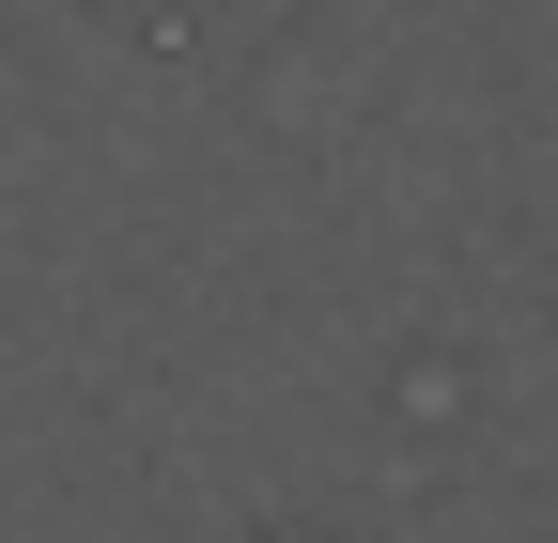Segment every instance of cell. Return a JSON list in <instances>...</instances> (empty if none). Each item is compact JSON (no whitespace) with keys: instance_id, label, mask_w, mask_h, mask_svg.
<instances>
[{"instance_id":"1","label":"cell","mask_w":558,"mask_h":543,"mask_svg":"<svg viewBox=\"0 0 558 543\" xmlns=\"http://www.w3.org/2000/svg\"><path fill=\"white\" fill-rule=\"evenodd\" d=\"M279 543H311V528H279Z\"/></svg>"}]
</instances>
